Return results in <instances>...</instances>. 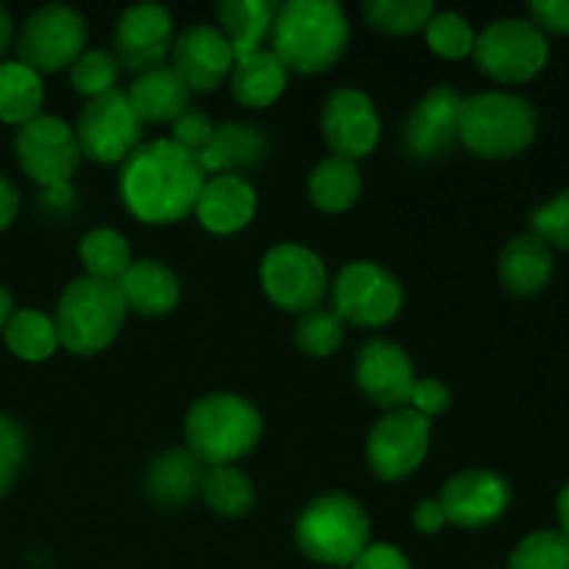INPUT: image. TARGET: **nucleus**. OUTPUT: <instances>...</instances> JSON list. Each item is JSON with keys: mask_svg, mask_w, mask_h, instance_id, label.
Masks as SVG:
<instances>
[{"mask_svg": "<svg viewBox=\"0 0 569 569\" xmlns=\"http://www.w3.org/2000/svg\"><path fill=\"white\" fill-rule=\"evenodd\" d=\"M370 517L359 500L345 492H326L300 511L295 542L315 565L342 569L370 545Z\"/></svg>", "mask_w": 569, "mask_h": 569, "instance_id": "obj_5", "label": "nucleus"}, {"mask_svg": "<svg viewBox=\"0 0 569 569\" xmlns=\"http://www.w3.org/2000/svg\"><path fill=\"white\" fill-rule=\"evenodd\" d=\"M233 50L217 26H189L172 44V70L189 92H211L231 78Z\"/></svg>", "mask_w": 569, "mask_h": 569, "instance_id": "obj_19", "label": "nucleus"}, {"mask_svg": "<svg viewBox=\"0 0 569 569\" xmlns=\"http://www.w3.org/2000/svg\"><path fill=\"white\" fill-rule=\"evenodd\" d=\"M531 231L539 233L550 248L569 250V189L553 194L531 214Z\"/></svg>", "mask_w": 569, "mask_h": 569, "instance_id": "obj_39", "label": "nucleus"}, {"mask_svg": "<svg viewBox=\"0 0 569 569\" xmlns=\"http://www.w3.org/2000/svg\"><path fill=\"white\" fill-rule=\"evenodd\" d=\"M28 439L20 422L9 415H0V498L14 489L17 476L26 461Z\"/></svg>", "mask_w": 569, "mask_h": 569, "instance_id": "obj_38", "label": "nucleus"}, {"mask_svg": "<svg viewBox=\"0 0 569 569\" xmlns=\"http://www.w3.org/2000/svg\"><path fill=\"white\" fill-rule=\"evenodd\" d=\"M345 342V322L339 320L333 309H311L298 317L295 326V345L300 353L311 359H328L337 353Z\"/></svg>", "mask_w": 569, "mask_h": 569, "instance_id": "obj_34", "label": "nucleus"}, {"mask_svg": "<svg viewBox=\"0 0 569 569\" xmlns=\"http://www.w3.org/2000/svg\"><path fill=\"white\" fill-rule=\"evenodd\" d=\"M361 194V170L356 161L328 156L311 170L309 198L326 214H342L356 206Z\"/></svg>", "mask_w": 569, "mask_h": 569, "instance_id": "obj_28", "label": "nucleus"}, {"mask_svg": "<svg viewBox=\"0 0 569 569\" xmlns=\"http://www.w3.org/2000/svg\"><path fill=\"white\" fill-rule=\"evenodd\" d=\"M122 300L142 317H164L176 311L181 300V278L170 264L156 259L133 261L126 276L117 281Z\"/></svg>", "mask_w": 569, "mask_h": 569, "instance_id": "obj_23", "label": "nucleus"}, {"mask_svg": "<svg viewBox=\"0 0 569 569\" xmlns=\"http://www.w3.org/2000/svg\"><path fill=\"white\" fill-rule=\"evenodd\" d=\"M437 500L450 526L481 531V528L495 526L509 511L511 483L500 472L472 467V470L456 472Z\"/></svg>", "mask_w": 569, "mask_h": 569, "instance_id": "obj_15", "label": "nucleus"}, {"mask_svg": "<svg viewBox=\"0 0 569 569\" xmlns=\"http://www.w3.org/2000/svg\"><path fill=\"white\" fill-rule=\"evenodd\" d=\"M259 206L253 183L242 176H211L200 189L194 214L206 231L217 237H231L250 226Z\"/></svg>", "mask_w": 569, "mask_h": 569, "instance_id": "obj_20", "label": "nucleus"}, {"mask_svg": "<svg viewBox=\"0 0 569 569\" xmlns=\"http://www.w3.org/2000/svg\"><path fill=\"white\" fill-rule=\"evenodd\" d=\"M44 198H48V203L53 209H67L72 203V198H76V192H72L70 183H59V187L44 189Z\"/></svg>", "mask_w": 569, "mask_h": 569, "instance_id": "obj_46", "label": "nucleus"}, {"mask_svg": "<svg viewBox=\"0 0 569 569\" xmlns=\"http://www.w3.org/2000/svg\"><path fill=\"white\" fill-rule=\"evenodd\" d=\"M261 289L283 311L306 315L328 295V270L320 256L298 242L272 244L261 259Z\"/></svg>", "mask_w": 569, "mask_h": 569, "instance_id": "obj_9", "label": "nucleus"}, {"mask_svg": "<svg viewBox=\"0 0 569 569\" xmlns=\"http://www.w3.org/2000/svg\"><path fill=\"white\" fill-rule=\"evenodd\" d=\"M270 159V139L250 122H222L198 153L206 176H242Z\"/></svg>", "mask_w": 569, "mask_h": 569, "instance_id": "obj_21", "label": "nucleus"}, {"mask_svg": "<svg viewBox=\"0 0 569 569\" xmlns=\"http://www.w3.org/2000/svg\"><path fill=\"white\" fill-rule=\"evenodd\" d=\"M126 317L128 306L117 283L83 276L61 292L53 322L61 348L89 359L111 348Z\"/></svg>", "mask_w": 569, "mask_h": 569, "instance_id": "obj_6", "label": "nucleus"}, {"mask_svg": "<svg viewBox=\"0 0 569 569\" xmlns=\"http://www.w3.org/2000/svg\"><path fill=\"white\" fill-rule=\"evenodd\" d=\"M172 33H176V20L161 3L128 6L114 28L117 64L137 76L156 70L172 53L176 44Z\"/></svg>", "mask_w": 569, "mask_h": 569, "instance_id": "obj_16", "label": "nucleus"}, {"mask_svg": "<svg viewBox=\"0 0 569 569\" xmlns=\"http://www.w3.org/2000/svg\"><path fill=\"white\" fill-rule=\"evenodd\" d=\"M537 131L539 114L522 94L478 92L461 103L459 139L478 159H515L531 148Z\"/></svg>", "mask_w": 569, "mask_h": 569, "instance_id": "obj_4", "label": "nucleus"}, {"mask_svg": "<svg viewBox=\"0 0 569 569\" xmlns=\"http://www.w3.org/2000/svg\"><path fill=\"white\" fill-rule=\"evenodd\" d=\"M450 403H453V395H450V389L439 378H417L415 389H411L409 409L431 420V417L445 415Z\"/></svg>", "mask_w": 569, "mask_h": 569, "instance_id": "obj_41", "label": "nucleus"}, {"mask_svg": "<svg viewBox=\"0 0 569 569\" xmlns=\"http://www.w3.org/2000/svg\"><path fill=\"white\" fill-rule=\"evenodd\" d=\"M431 450V420L415 409L387 411L367 437V465L372 476L395 483L415 476Z\"/></svg>", "mask_w": 569, "mask_h": 569, "instance_id": "obj_11", "label": "nucleus"}, {"mask_svg": "<svg viewBox=\"0 0 569 569\" xmlns=\"http://www.w3.org/2000/svg\"><path fill=\"white\" fill-rule=\"evenodd\" d=\"M89 28L87 17L64 3H48L33 11L20 31V61L31 70L59 72L72 67V61L83 53Z\"/></svg>", "mask_w": 569, "mask_h": 569, "instance_id": "obj_10", "label": "nucleus"}, {"mask_svg": "<svg viewBox=\"0 0 569 569\" xmlns=\"http://www.w3.org/2000/svg\"><path fill=\"white\" fill-rule=\"evenodd\" d=\"M476 67L495 83H526L550 61L548 37L522 17H503L476 37Z\"/></svg>", "mask_w": 569, "mask_h": 569, "instance_id": "obj_7", "label": "nucleus"}, {"mask_svg": "<svg viewBox=\"0 0 569 569\" xmlns=\"http://www.w3.org/2000/svg\"><path fill=\"white\" fill-rule=\"evenodd\" d=\"M200 498L214 515L239 520L248 517L256 506V487L237 467H203Z\"/></svg>", "mask_w": 569, "mask_h": 569, "instance_id": "obj_30", "label": "nucleus"}, {"mask_svg": "<svg viewBox=\"0 0 569 569\" xmlns=\"http://www.w3.org/2000/svg\"><path fill=\"white\" fill-rule=\"evenodd\" d=\"M556 515H559V526L561 533L569 539V481L561 487L559 500H556Z\"/></svg>", "mask_w": 569, "mask_h": 569, "instance_id": "obj_48", "label": "nucleus"}, {"mask_svg": "<svg viewBox=\"0 0 569 569\" xmlns=\"http://www.w3.org/2000/svg\"><path fill=\"white\" fill-rule=\"evenodd\" d=\"M350 569H411V561L395 545L370 542L359 553V559L350 565Z\"/></svg>", "mask_w": 569, "mask_h": 569, "instance_id": "obj_43", "label": "nucleus"}, {"mask_svg": "<svg viewBox=\"0 0 569 569\" xmlns=\"http://www.w3.org/2000/svg\"><path fill=\"white\" fill-rule=\"evenodd\" d=\"M261 433V411L237 392L203 395L194 400L183 420L187 450L203 467H233L253 453Z\"/></svg>", "mask_w": 569, "mask_h": 569, "instance_id": "obj_3", "label": "nucleus"}, {"mask_svg": "<svg viewBox=\"0 0 569 569\" xmlns=\"http://www.w3.org/2000/svg\"><path fill=\"white\" fill-rule=\"evenodd\" d=\"M411 520H415L417 531L428 533V537H431V533H439L445 526H448V520H445V511H442V506H439V500H422V503H417Z\"/></svg>", "mask_w": 569, "mask_h": 569, "instance_id": "obj_44", "label": "nucleus"}, {"mask_svg": "<svg viewBox=\"0 0 569 569\" xmlns=\"http://www.w3.org/2000/svg\"><path fill=\"white\" fill-rule=\"evenodd\" d=\"M287 67L278 61L272 50H256V53L237 59L231 78H228L233 100L248 109H264V106L276 103L287 89Z\"/></svg>", "mask_w": 569, "mask_h": 569, "instance_id": "obj_26", "label": "nucleus"}, {"mask_svg": "<svg viewBox=\"0 0 569 569\" xmlns=\"http://www.w3.org/2000/svg\"><path fill=\"white\" fill-rule=\"evenodd\" d=\"M220 33L228 39L233 59L261 50V42L270 37L278 6L270 0H222L217 3Z\"/></svg>", "mask_w": 569, "mask_h": 569, "instance_id": "obj_27", "label": "nucleus"}, {"mask_svg": "<svg viewBox=\"0 0 569 569\" xmlns=\"http://www.w3.org/2000/svg\"><path fill=\"white\" fill-rule=\"evenodd\" d=\"M203 465L187 448H170L150 461L144 472V495L161 509H181L200 495Z\"/></svg>", "mask_w": 569, "mask_h": 569, "instance_id": "obj_24", "label": "nucleus"}, {"mask_svg": "<svg viewBox=\"0 0 569 569\" xmlns=\"http://www.w3.org/2000/svg\"><path fill=\"white\" fill-rule=\"evenodd\" d=\"M320 131L333 156L359 164L381 142V117L370 94L342 87L333 89L322 103Z\"/></svg>", "mask_w": 569, "mask_h": 569, "instance_id": "obj_14", "label": "nucleus"}, {"mask_svg": "<svg viewBox=\"0 0 569 569\" xmlns=\"http://www.w3.org/2000/svg\"><path fill=\"white\" fill-rule=\"evenodd\" d=\"M11 42H14V22H11L9 11L0 6V56L11 48Z\"/></svg>", "mask_w": 569, "mask_h": 569, "instance_id": "obj_47", "label": "nucleus"}, {"mask_svg": "<svg viewBox=\"0 0 569 569\" xmlns=\"http://www.w3.org/2000/svg\"><path fill=\"white\" fill-rule=\"evenodd\" d=\"M78 256H81L89 278L111 283L120 281L128 267L133 264L131 244L114 228H92L89 233H83L81 244H78Z\"/></svg>", "mask_w": 569, "mask_h": 569, "instance_id": "obj_32", "label": "nucleus"}, {"mask_svg": "<svg viewBox=\"0 0 569 569\" xmlns=\"http://www.w3.org/2000/svg\"><path fill=\"white\" fill-rule=\"evenodd\" d=\"M189 98L192 92L187 83L176 76L172 67H156V70L142 72L137 81L128 89V100H131L133 111L142 122H176L183 111H189Z\"/></svg>", "mask_w": 569, "mask_h": 569, "instance_id": "obj_25", "label": "nucleus"}, {"mask_svg": "<svg viewBox=\"0 0 569 569\" xmlns=\"http://www.w3.org/2000/svg\"><path fill=\"white\" fill-rule=\"evenodd\" d=\"M433 3L428 0H365L361 14L376 31L389 37H409L422 31L433 14Z\"/></svg>", "mask_w": 569, "mask_h": 569, "instance_id": "obj_33", "label": "nucleus"}, {"mask_svg": "<svg viewBox=\"0 0 569 569\" xmlns=\"http://www.w3.org/2000/svg\"><path fill=\"white\" fill-rule=\"evenodd\" d=\"M465 94L450 83L433 87L406 117L403 144L415 161H433L459 142V120Z\"/></svg>", "mask_w": 569, "mask_h": 569, "instance_id": "obj_18", "label": "nucleus"}, {"mask_svg": "<svg viewBox=\"0 0 569 569\" xmlns=\"http://www.w3.org/2000/svg\"><path fill=\"white\" fill-rule=\"evenodd\" d=\"M506 569H569V539L561 531H533L511 553Z\"/></svg>", "mask_w": 569, "mask_h": 569, "instance_id": "obj_37", "label": "nucleus"}, {"mask_svg": "<svg viewBox=\"0 0 569 569\" xmlns=\"http://www.w3.org/2000/svg\"><path fill=\"white\" fill-rule=\"evenodd\" d=\"M14 298H11V292L9 289L3 287V283H0V331H3L6 328V322L11 320V315H14Z\"/></svg>", "mask_w": 569, "mask_h": 569, "instance_id": "obj_49", "label": "nucleus"}, {"mask_svg": "<svg viewBox=\"0 0 569 569\" xmlns=\"http://www.w3.org/2000/svg\"><path fill=\"white\" fill-rule=\"evenodd\" d=\"M553 248L539 233L526 231L517 233L500 250L498 276L506 292L515 295V298H537L548 289L550 278H553Z\"/></svg>", "mask_w": 569, "mask_h": 569, "instance_id": "obj_22", "label": "nucleus"}, {"mask_svg": "<svg viewBox=\"0 0 569 569\" xmlns=\"http://www.w3.org/2000/svg\"><path fill=\"white\" fill-rule=\"evenodd\" d=\"M270 39L287 72L320 76L348 53L350 22L337 0H289L278 6Z\"/></svg>", "mask_w": 569, "mask_h": 569, "instance_id": "obj_2", "label": "nucleus"}, {"mask_svg": "<svg viewBox=\"0 0 569 569\" xmlns=\"http://www.w3.org/2000/svg\"><path fill=\"white\" fill-rule=\"evenodd\" d=\"M139 114L133 111L128 92L111 89L109 94L89 100L78 114L76 137L81 153L94 164H122L142 139Z\"/></svg>", "mask_w": 569, "mask_h": 569, "instance_id": "obj_12", "label": "nucleus"}, {"mask_svg": "<svg viewBox=\"0 0 569 569\" xmlns=\"http://www.w3.org/2000/svg\"><path fill=\"white\" fill-rule=\"evenodd\" d=\"M528 14L542 33H569V0H533Z\"/></svg>", "mask_w": 569, "mask_h": 569, "instance_id": "obj_42", "label": "nucleus"}, {"mask_svg": "<svg viewBox=\"0 0 569 569\" xmlns=\"http://www.w3.org/2000/svg\"><path fill=\"white\" fill-rule=\"evenodd\" d=\"M117 78H120V64H117L114 53L103 48L83 50L70 67L72 89L87 100H94L117 89Z\"/></svg>", "mask_w": 569, "mask_h": 569, "instance_id": "obj_35", "label": "nucleus"}, {"mask_svg": "<svg viewBox=\"0 0 569 569\" xmlns=\"http://www.w3.org/2000/svg\"><path fill=\"white\" fill-rule=\"evenodd\" d=\"M211 131H214V126H211L209 117L198 109H189V111H183L176 122H172L170 139L176 144H181L183 150H189V153L198 156L200 150L206 148V142L211 139Z\"/></svg>", "mask_w": 569, "mask_h": 569, "instance_id": "obj_40", "label": "nucleus"}, {"mask_svg": "<svg viewBox=\"0 0 569 569\" xmlns=\"http://www.w3.org/2000/svg\"><path fill=\"white\" fill-rule=\"evenodd\" d=\"M6 348L22 361H48L59 350L53 317L39 309H17L3 328Z\"/></svg>", "mask_w": 569, "mask_h": 569, "instance_id": "obj_31", "label": "nucleus"}, {"mask_svg": "<svg viewBox=\"0 0 569 569\" xmlns=\"http://www.w3.org/2000/svg\"><path fill=\"white\" fill-rule=\"evenodd\" d=\"M422 31H426L428 48L437 56H442V59H465L476 48V31L456 11H433L431 20H428V26Z\"/></svg>", "mask_w": 569, "mask_h": 569, "instance_id": "obj_36", "label": "nucleus"}, {"mask_svg": "<svg viewBox=\"0 0 569 569\" xmlns=\"http://www.w3.org/2000/svg\"><path fill=\"white\" fill-rule=\"evenodd\" d=\"M44 83L37 70L17 61L0 64V120L9 126H26L42 114Z\"/></svg>", "mask_w": 569, "mask_h": 569, "instance_id": "obj_29", "label": "nucleus"}, {"mask_svg": "<svg viewBox=\"0 0 569 569\" xmlns=\"http://www.w3.org/2000/svg\"><path fill=\"white\" fill-rule=\"evenodd\" d=\"M206 178L198 156L172 139H153L122 161L120 198L139 222L170 226L192 214Z\"/></svg>", "mask_w": 569, "mask_h": 569, "instance_id": "obj_1", "label": "nucleus"}, {"mask_svg": "<svg viewBox=\"0 0 569 569\" xmlns=\"http://www.w3.org/2000/svg\"><path fill=\"white\" fill-rule=\"evenodd\" d=\"M17 214H20V192L9 178L0 176V231H6Z\"/></svg>", "mask_w": 569, "mask_h": 569, "instance_id": "obj_45", "label": "nucleus"}, {"mask_svg": "<svg viewBox=\"0 0 569 569\" xmlns=\"http://www.w3.org/2000/svg\"><path fill=\"white\" fill-rule=\"evenodd\" d=\"M14 156L22 172L44 189L70 183L83 159L76 128L53 114H39L17 128Z\"/></svg>", "mask_w": 569, "mask_h": 569, "instance_id": "obj_13", "label": "nucleus"}, {"mask_svg": "<svg viewBox=\"0 0 569 569\" xmlns=\"http://www.w3.org/2000/svg\"><path fill=\"white\" fill-rule=\"evenodd\" d=\"M331 309L345 326L383 328L403 309V283L378 261H350L331 287Z\"/></svg>", "mask_w": 569, "mask_h": 569, "instance_id": "obj_8", "label": "nucleus"}, {"mask_svg": "<svg viewBox=\"0 0 569 569\" xmlns=\"http://www.w3.org/2000/svg\"><path fill=\"white\" fill-rule=\"evenodd\" d=\"M356 387L378 409H406L417 383L415 365L400 345L389 339H367L356 353Z\"/></svg>", "mask_w": 569, "mask_h": 569, "instance_id": "obj_17", "label": "nucleus"}]
</instances>
